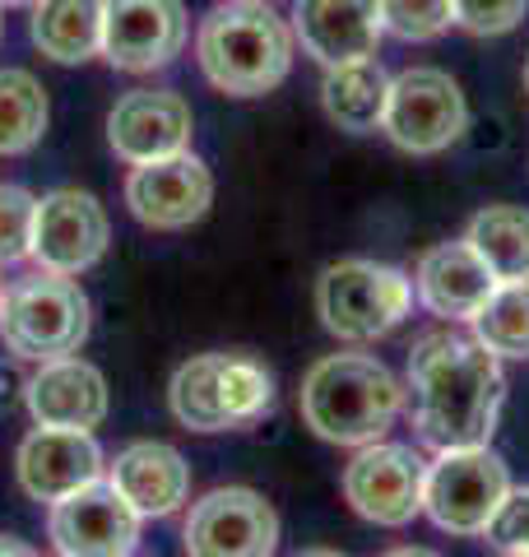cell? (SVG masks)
I'll return each mask as SVG.
<instances>
[{
	"label": "cell",
	"mask_w": 529,
	"mask_h": 557,
	"mask_svg": "<svg viewBox=\"0 0 529 557\" xmlns=\"http://www.w3.org/2000/svg\"><path fill=\"white\" fill-rule=\"evenodd\" d=\"M414 428L436 450L488 446L506 405L502 358L488 344L432 330L409 354Z\"/></svg>",
	"instance_id": "1"
},
{
	"label": "cell",
	"mask_w": 529,
	"mask_h": 557,
	"mask_svg": "<svg viewBox=\"0 0 529 557\" xmlns=\"http://www.w3.org/2000/svg\"><path fill=\"white\" fill-rule=\"evenodd\" d=\"M293 42V28L270 0H227L200 20L196 61L219 94L264 98L288 79Z\"/></svg>",
	"instance_id": "2"
},
{
	"label": "cell",
	"mask_w": 529,
	"mask_h": 557,
	"mask_svg": "<svg viewBox=\"0 0 529 557\" xmlns=\"http://www.w3.org/2000/svg\"><path fill=\"white\" fill-rule=\"evenodd\" d=\"M303 423L334 446H372L381 442L404 409V386L381 358L330 354L311 362L297 391Z\"/></svg>",
	"instance_id": "3"
},
{
	"label": "cell",
	"mask_w": 529,
	"mask_h": 557,
	"mask_svg": "<svg viewBox=\"0 0 529 557\" xmlns=\"http://www.w3.org/2000/svg\"><path fill=\"white\" fill-rule=\"evenodd\" d=\"M88 325H94V311L70 274L38 270L5 288V302H0V344H5V354L28 362L79 354Z\"/></svg>",
	"instance_id": "4"
},
{
	"label": "cell",
	"mask_w": 529,
	"mask_h": 557,
	"mask_svg": "<svg viewBox=\"0 0 529 557\" xmlns=\"http://www.w3.org/2000/svg\"><path fill=\"white\" fill-rule=\"evenodd\" d=\"M414 284L395 265L377 260H334L316 278V317L334 339L348 344H372L409 317Z\"/></svg>",
	"instance_id": "5"
},
{
	"label": "cell",
	"mask_w": 529,
	"mask_h": 557,
	"mask_svg": "<svg viewBox=\"0 0 529 557\" xmlns=\"http://www.w3.org/2000/svg\"><path fill=\"white\" fill-rule=\"evenodd\" d=\"M510 497L506 460L488 446L441 450L422 479V511L446 534H488Z\"/></svg>",
	"instance_id": "6"
},
{
	"label": "cell",
	"mask_w": 529,
	"mask_h": 557,
	"mask_svg": "<svg viewBox=\"0 0 529 557\" xmlns=\"http://www.w3.org/2000/svg\"><path fill=\"white\" fill-rule=\"evenodd\" d=\"M469 126L465 94L446 70L436 65H414L391 79V98H385V121L381 131L391 145L404 153H441Z\"/></svg>",
	"instance_id": "7"
},
{
	"label": "cell",
	"mask_w": 529,
	"mask_h": 557,
	"mask_svg": "<svg viewBox=\"0 0 529 557\" xmlns=\"http://www.w3.org/2000/svg\"><path fill=\"white\" fill-rule=\"evenodd\" d=\"M112 247V219L98 205V196L75 186L47 190L33 214V247L28 256L38 260V270L51 274H84L94 270Z\"/></svg>",
	"instance_id": "8"
},
{
	"label": "cell",
	"mask_w": 529,
	"mask_h": 557,
	"mask_svg": "<svg viewBox=\"0 0 529 557\" xmlns=\"http://www.w3.org/2000/svg\"><path fill=\"white\" fill-rule=\"evenodd\" d=\"M186 557H274L279 516L256 487H214L186 516Z\"/></svg>",
	"instance_id": "9"
},
{
	"label": "cell",
	"mask_w": 529,
	"mask_h": 557,
	"mask_svg": "<svg viewBox=\"0 0 529 557\" xmlns=\"http://www.w3.org/2000/svg\"><path fill=\"white\" fill-rule=\"evenodd\" d=\"M422 479L428 460L414 446L372 442L358 446V456L344 465V497L362 520L399 530L422 511Z\"/></svg>",
	"instance_id": "10"
},
{
	"label": "cell",
	"mask_w": 529,
	"mask_h": 557,
	"mask_svg": "<svg viewBox=\"0 0 529 557\" xmlns=\"http://www.w3.org/2000/svg\"><path fill=\"white\" fill-rule=\"evenodd\" d=\"M47 534L61 557H131L139 544V516L112 479H94L51 502Z\"/></svg>",
	"instance_id": "11"
},
{
	"label": "cell",
	"mask_w": 529,
	"mask_h": 557,
	"mask_svg": "<svg viewBox=\"0 0 529 557\" xmlns=\"http://www.w3.org/2000/svg\"><path fill=\"white\" fill-rule=\"evenodd\" d=\"M190 20L182 0H102V57L126 75H149L182 57Z\"/></svg>",
	"instance_id": "12"
},
{
	"label": "cell",
	"mask_w": 529,
	"mask_h": 557,
	"mask_svg": "<svg viewBox=\"0 0 529 557\" xmlns=\"http://www.w3.org/2000/svg\"><path fill=\"white\" fill-rule=\"evenodd\" d=\"M214 205V177L196 153H172V159L135 163L126 177V209L135 223L153 233H182L200 223Z\"/></svg>",
	"instance_id": "13"
},
{
	"label": "cell",
	"mask_w": 529,
	"mask_h": 557,
	"mask_svg": "<svg viewBox=\"0 0 529 557\" xmlns=\"http://www.w3.org/2000/svg\"><path fill=\"white\" fill-rule=\"evenodd\" d=\"M196 112L172 89H131L108 112V145L121 163H153L190 149Z\"/></svg>",
	"instance_id": "14"
},
{
	"label": "cell",
	"mask_w": 529,
	"mask_h": 557,
	"mask_svg": "<svg viewBox=\"0 0 529 557\" xmlns=\"http://www.w3.org/2000/svg\"><path fill=\"white\" fill-rule=\"evenodd\" d=\"M14 469H20V487L33 502H61L75 487L102 479V446L94 442V432L79 428H33L20 442V456H14Z\"/></svg>",
	"instance_id": "15"
},
{
	"label": "cell",
	"mask_w": 529,
	"mask_h": 557,
	"mask_svg": "<svg viewBox=\"0 0 529 557\" xmlns=\"http://www.w3.org/2000/svg\"><path fill=\"white\" fill-rule=\"evenodd\" d=\"M24 405L42 428H79L94 432L108 418V381L79 354L38 362L24 386Z\"/></svg>",
	"instance_id": "16"
},
{
	"label": "cell",
	"mask_w": 529,
	"mask_h": 557,
	"mask_svg": "<svg viewBox=\"0 0 529 557\" xmlns=\"http://www.w3.org/2000/svg\"><path fill=\"white\" fill-rule=\"evenodd\" d=\"M293 38L325 70L377 57L381 42L377 0H293Z\"/></svg>",
	"instance_id": "17"
},
{
	"label": "cell",
	"mask_w": 529,
	"mask_h": 557,
	"mask_svg": "<svg viewBox=\"0 0 529 557\" xmlns=\"http://www.w3.org/2000/svg\"><path fill=\"white\" fill-rule=\"evenodd\" d=\"M497 293V274L469 242H441L418 260V302L441 321H473Z\"/></svg>",
	"instance_id": "18"
},
{
	"label": "cell",
	"mask_w": 529,
	"mask_h": 557,
	"mask_svg": "<svg viewBox=\"0 0 529 557\" xmlns=\"http://www.w3.org/2000/svg\"><path fill=\"white\" fill-rule=\"evenodd\" d=\"M108 479L139 520H163L182 511V502L190 497V465L168 442H131L126 450H116Z\"/></svg>",
	"instance_id": "19"
},
{
	"label": "cell",
	"mask_w": 529,
	"mask_h": 557,
	"mask_svg": "<svg viewBox=\"0 0 529 557\" xmlns=\"http://www.w3.org/2000/svg\"><path fill=\"white\" fill-rule=\"evenodd\" d=\"M385 98H391V75L381 70L377 57L330 65L321 79V108L340 131L348 135H372L385 121Z\"/></svg>",
	"instance_id": "20"
},
{
	"label": "cell",
	"mask_w": 529,
	"mask_h": 557,
	"mask_svg": "<svg viewBox=\"0 0 529 557\" xmlns=\"http://www.w3.org/2000/svg\"><path fill=\"white\" fill-rule=\"evenodd\" d=\"M28 33L47 61L84 65L102 57V0H38Z\"/></svg>",
	"instance_id": "21"
},
{
	"label": "cell",
	"mask_w": 529,
	"mask_h": 557,
	"mask_svg": "<svg viewBox=\"0 0 529 557\" xmlns=\"http://www.w3.org/2000/svg\"><path fill=\"white\" fill-rule=\"evenodd\" d=\"M465 242L488 260L497 284H525L529 278V209L488 205L469 219Z\"/></svg>",
	"instance_id": "22"
},
{
	"label": "cell",
	"mask_w": 529,
	"mask_h": 557,
	"mask_svg": "<svg viewBox=\"0 0 529 557\" xmlns=\"http://www.w3.org/2000/svg\"><path fill=\"white\" fill-rule=\"evenodd\" d=\"M47 121H51V102L38 75L20 65L0 70V153L14 159V153L38 149V139L47 135Z\"/></svg>",
	"instance_id": "23"
},
{
	"label": "cell",
	"mask_w": 529,
	"mask_h": 557,
	"mask_svg": "<svg viewBox=\"0 0 529 557\" xmlns=\"http://www.w3.org/2000/svg\"><path fill=\"white\" fill-rule=\"evenodd\" d=\"M274 409V376L251 354H219V413L223 428H251Z\"/></svg>",
	"instance_id": "24"
},
{
	"label": "cell",
	"mask_w": 529,
	"mask_h": 557,
	"mask_svg": "<svg viewBox=\"0 0 529 557\" xmlns=\"http://www.w3.org/2000/svg\"><path fill=\"white\" fill-rule=\"evenodd\" d=\"M172 418L186 432H227L219 413V354H200L172 372L168 386Z\"/></svg>",
	"instance_id": "25"
},
{
	"label": "cell",
	"mask_w": 529,
	"mask_h": 557,
	"mask_svg": "<svg viewBox=\"0 0 529 557\" xmlns=\"http://www.w3.org/2000/svg\"><path fill=\"white\" fill-rule=\"evenodd\" d=\"M473 339L488 344L497 358H529V278L525 284H497L483 311L469 321Z\"/></svg>",
	"instance_id": "26"
},
{
	"label": "cell",
	"mask_w": 529,
	"mask_h": 557,
	"mask_svg": "<svg viewBox=\"0 0 529 557\" xmlns=\"http://www.w3.org/2000/svg\"><path fill=\"white\" fill-rule=\"evenodd\" d=\"M381 33H395L404 42H428L455 24L451 0H377Z\"/></svg>",
	"instance_id": "27"
},
{
	"label": "cell",
	"mask_w": 529,
	"mask_h": 557,
	"mask_svg": "<svg viewBox=\"0 0 529 557\" xmlns=\"http://www.w3.org/2000/svg\"><path fill=\"white\" fill-rule=\"evenodd\" d=\"M33 214H38V196L24 186H0V265L24 260L33 247Z\"/></svg>",
	"instance_id": "28"
},
{
	"label": "cell",
	"mask_w": 529,
	"mask_h": 557,
	"mask_svg": "<svg viewBox=\"0 0 529 557\" xmlns=\"http://www.w3.org/2000/svg\"><path fill=\"white\" fill-rule=\"evenodd\" d=\"M451 10L455 24L473 38H497V33H510L525 20L529 0H451Z\"/></svg>",
	"instance_id": "29"
},
{
	"label": "cell",
	"mask_w": 529,
	"mask_h": 557,
	"mask_svg": "<svg viewBox=\"0 0 529 557\" xmlns=\"http://www.w3.org/2000/svg\"><path fill=\"white\" fill-rule=\"evenodd\" d=\"M488 534H492V544L497 548L529 557V487H520V493L506 497V507L497 511V520H492Z\"/></svg>",
	"instance_id": "30"
},
{
	"label": "cell",
	"mask_w": 529,
	"mask_h": 557,
	"mask_svg": "<svg viewBox=\"0 0 529 557\" xmlns=\"http://www.w3.org/2000/svg\"><path fill=\"white\" fill-rule=\"evenodd\" d=\"M0 557H38L24 539H10V534H0Z\"/></svg>",
	"instance_id": "31"
},
{
	"label": "cell",
	"mask_w": 529,
	"mask_h": 557,
	"mask_svg": "<svg viewBox=\"0 0 529 557\" xmlns=\"http://www.w3.org/2000/svg\"><path fill=\"white\" fill-rule=\"evenodd\" d=\"M385 557H441V553H432V548H391Z\"/></svg>",
	"instance_id": "32"
},
{
	"label": "cell",
	"mask_w": 529,
	"mask_h": 557,
	"mask_svg": "<svg viewBox=\"0 0 529 557\" xmlns=\"http://www.w3.org/2000/svg\"><path fill=\"white\" fill-rule=\"evenodd\" d=\"M297 557H344L340 548H307V553H297Z\"/></svg>",
	"instance_id": "33"
},
{
	"label": "cell",
	"mask_w": 529,
	"mask_h": 557,
	"mask_svg": "<svg viewBox=\"0 0 529 557\" xmlns=\"http://www.w3.org/2000/svg\"><path fill=\"white\" fill-rule=\"evenodd\" d=\"M5 5H14V10H20V5H38V0H0V10H5Z\"/></svg>",
	"instance_id": "34"
},
{
	"label": "cell",
	"mask_w": 529,
	"mask_h": 557,
	"mask_svg": "<svg viewBox=\"0 0 529 557\" xmlns=\"http://www.w3.org/2000/svg\"><path fill=\"white\" fill-rule=\"evenodd\" d=\"M525 89H529V61H525Z\"/></svg>",
	"instance_id": "35"
},
{
	"label": "cell",
	"mask_w": 529,
	"mask_h": 557,
	"mask_svg": "<svg viewBox=\"0 0 529 557\" xmlns=\"http://www.w3.org/2000/svg\"><path fill=\"white\" fill-rule=\"evenodd\" d=\"M0 302H5V288H0Z\"/></svg>",
	"instance_id": "36"
},
{
	"label": "cell",
	"mask_w": 529,
	"mask_h": 557,
	"mask_svg": "<svg viewBox=\"0 0 529 557\" xmlns=\"http://www.w3.org/2000/svg\"><path fill=\"white\" fill-rule=\"evenodd\" d=\"M510 557H525V553H510Z\"/></svg>",
	"instance_id": "37"
},
{
	"label": "cell",
	"mask_w": 529,
	"mask_h": 557,
	"mask_svg": "<svg viewBox=\"0 0 529 557\" xmlns=\"http://www.w3.org/2000/svg\"><path fill=\"white\" fill-rule=\"evenodd\" d=\"M0 28H5V20H0Z\"/></svg>",
	"instance_id": "38"
},
{
	"label": "cell",
	"mask_w": 529,
	"mask_h": 557,
	"mask_svg": "<svg viewBox=\"0 0 529 557\" xmlns=\"http://www.w3.org/2000/svg\"><path fill=\"white\" fill-rule=\"evenodd\" d=\"M57 557H61V553H57Z\"/></svg>",
	"instance_id": "39"
}]
</instances>
